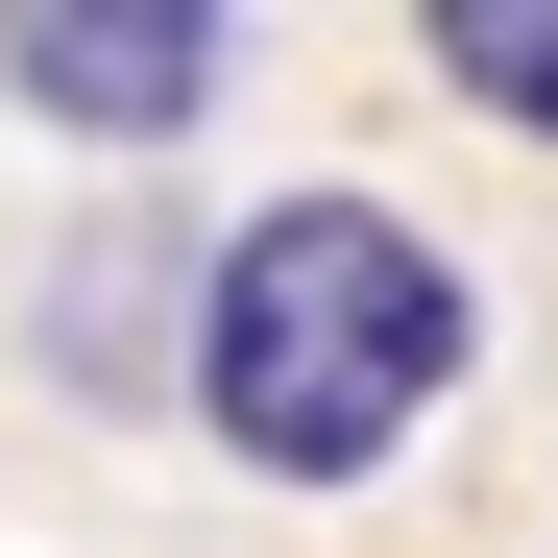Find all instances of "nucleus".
Returning <instances> with one entry per match:
<instances>
[{
  "label": "nucleus",
  "instance_id": "7ed1b4c3",
  "mask_svg": "<svg viewBox=\"0 0 558 558\" xmlns=\"http://www.w3.org/2000/svg\"><path fill=\"white\" fill-rule=\"evenodd\" d=\"M413 49H437V73H461L486 122H534V146H558V0H437Z\"/></svg>",
  "mask_w": 558,
  "mask_h": 558
},
{
  "label": "nucleus",
  "instance_id": "f03ea898",
  "mask_svg": "<svg viewBox=\"0 0 558 558\" xmlns=\"http://www.w3.org/2000/svg\"><path fill=\"white\" fill-rule=\"evenodd\" d=\"M0 98L146 146V122H195V98H219V25H195V0H25V25H0Z\"/></svg>",
  "mask_w": 558,
  "mask_h": 558
},
{
  "label": "nucleus",
  "instance_id": "f257e3e1",
  "mask_svg": "<svg viewBox=\"0 0 558 558\" xmlns=\"http://www.w3.org/2000/svg\"><path fill=\"white\" fill-rule=\"evenodd\" d=\"M461 389V267L389 195H267L195 292V413L267 461V486H364L413 413Z\"/></svg>",
  "mask_w": 558,
  "mask_h": 558
}]
</instances>
